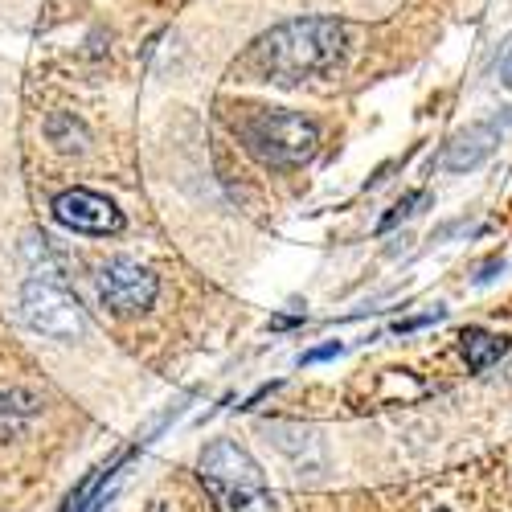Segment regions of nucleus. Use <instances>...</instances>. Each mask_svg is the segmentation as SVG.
Instances as JSON below:
<instances>
[{
	"instance_id": "nucleus-6",
	"label": "nucleus",
	"mask_w": 512,
	"mask_h": 512,
	"mask_svg": "<svg viewBox=\"0 0 512 512\" xmlns=\"http://www.w3.org/2000/svg\"><path fill=\"white\" fill-rule=\"evenodd\" d=\"M54 218L74 234H119L123 213L115 201L91 189H66L54 197Z\"/></svg>"
},
{
	"instance_id": "nucleus-4",
	"label": "nucleus",
	"mask_w": 512,
	"mask_h": 512,
	"mask_svg": "<svg viewBox=\"0 0 512 512\" xmlns=\"http://www.w3.org/2000/svg\"><path fill=\"white\" fill-rule=\"evenodd\" d=\"M21 308L33 332L50 336V340H78L87 332V316L74 295L50 279H29L21 291Z\"/></svg>"
},
{
	"instance_id": "nucleus-15",
	"label": "nucleus",
	"mask_w": 512,
	"mask_h": 512,
	"mask_svg": "<svg viewBox=\"0 0 512 512\" xmlns=\"http://www.w3.org/2000/svg\"><path fill=\"white\" fill-rule=\"evenodd\" d=\"M148 512H168V508H164V504H152V508H148Z\"/></svg>"
},
{
	"instance_id": "nucleus-16",
	"label": "nucleus",
	"mask_w": 512,
	"mask_h": 512,
	"mask_svg": "<svg viewBox=\"0 0 512 512\" xmlns=\"http://www.w3.org/2000/svg\"><path fill=\"white\" fill-rule=\"evenodd\" d=\"M439 512H447V508H439Z\"/></svg>"
},
{
	"instance_id": "nucleus-14",
	"label": "nucleus",
	"mask_w": 512,
	"mask_h": 512,
	"mask_svg": "<svg viewBox=\"0 0 512 512\" xmlns=\"http://www.w3.org/2000/svg\"><path fill=\"white\" fill-rule=\"evenodd\" d=\"M500 82H504V87H512V54L500 62Z\"/></svg>"
},
{
	"instance_id": "nucleus-1",
	"label": "nucleus",
	"mask_w": 512,
	"mask_h": 512,
	"mask_svg": "<svg viewBox=\"0 0 512 512\" xmlns=\"http://www.w3.org/2000/svg\"><path fill=\"white\" fill-rule=\"evenodd\" d=\"M349 46V25L336 17H295L275 25L250 46L242 58V70L263 82H300L312 74H324L340 62Z\"/></svg>"
},
{
	"instance_id": "nucleus-11",
	"label": "nucleus",
	"mask_w": 512,
	"mask_h": 512,
	"mask_svg": "<svg viewBox=\"0 0 512 512\" xmlns=\"http://www.w3.org/2000/svg\"><path fill=\"white\" fill-rule=\"evenodd\" d=\"M426 201H431V193H426V189H418V193H410V197H402L390 213H386V218H381V234H386V230H394L398 222H406V218H414V213H418V205H426Z\"/></svg>"
},
{
	"instance_id": "nucleus-8",
	"label": "nucleus",
	"mask_w": 512,
	"mask_h": 512,
	"mask_svg": "<svg viewBox=\"0 0 512 512\" xmlns=\"http://www.w3.org/2000/svg\"><path fill=\"white\" fill-rule=\"evenodd\" d=\"M459 349H463L467 369L484 373L488 365H496V361L512 349V340H508V336H496V332H484V328H467V332L459 336Z\"/></svg>"
},
{
	"instance_id": "nucleus-3",
	"label": "nucleus",
	"mask_w": 512,
	"mask_h": 512,
	"mask_svg": "<svg viewBox=\"0 0 512 512\" xmlns=\"http://www.w3.org/2000/svg\"><path fill=\"white\" fill-rule=\"evenodd\" d=\"M242 140L271 168H300L320 148V127L295 111H259L242 123Z\"/></svg>"
},
{
	"instance_id": "nucleus-2",
	"label": "nucleus",
	"mask_w": 512,
	"mask_h": 512,
	"mask_svg": "<svg viewBox=\"0 0 512 512\" xmlns=\"http://www.w3.org/2000/svg\"><path fill=\"white\" fill-rule=\"evenodd\" d=\"M197 476L209 500L218 504V512H275V496L267 488L263 467L230 439H213L201 451Z\"/></svg>"
},
{
	"instance_id": "nucleus-5",
	"label": "nucleus",
	"mask_w": 512,
	"mask_h": 512,
	"mask_svg": "<svg viewBox=\"0 0 512 512\" xmlns=\"http://www.w3.org/2000/svg\"><path fill=\"white\" fill-rule=\"evenodd\" d=\"M156 275L132 259H111L99 267V300L115 312V316H136L148 312L156 304Z\"/></svg>"
},
{
	"instance_id": "nucleus-13",
	"label": "nucleus",
	"mask_w": 512,
	"mask_h": 512,
	"mask_svg": "<svg viewBox=\"0 0 512 512\" xmlns=\"http://www.w3.org/2000/svg\"><path fill=\"white\" fill-rule=\"evenodd\" d=\"M340 353V345L332 340V345H324V349H312V353H304V365H312V361H328V357H336Z\"/></svg>"
},
{
	"instance_id": "nucleus-9",
	"label": "nucleus",
	"mask_w": 512,
	"mask_h": 512,
	"mask_svg": "<svg viewBox=\"0 0 512 512\" xmlns=\"http://www.w3.org/2000/svg\"><path fill=\"white\" fill-rule=\"evenodd\" d=\"M41 410V398L33 390H21V386H0V435L17 431L21 422H29L33 414Z\"/></svg>"
},
{
	"instance_id": "nucleus-12",
	"label": "nucleus",
	"mask_w": 512,
	"mask_h": 512,
	"mask_svg": "<svg viewBox=\"0 0 512 512\" xmlns=\"http://www.w3.org/2000/svg\"><path fill=\"white\" fill-rule=\"evenodd\" d=\"M443 316H447L443 308H431L426 316H414V320H398V324H394V332H414V328H422V324H435V320H443Z\"/></svg>"
},
{
	"instance_id": "nucleus-7",
	"label": "nucleus",
	"mask_w": 512,
	"mask_h": 512,
	"mask_svg": "<svg viewBox=\"0 0 512 512\" xmlns=\"http://www.w3.org/2000/svg\"><path fill=\"white\" fill-rule=\"evenodd\" d=\"M512 127V107H504L500 115H492V119H484V123H472V127H463V132H455L451 136V144L443 148V168L447 173H472V168H480L492 152H496V144H500V136Z\"/></svg>"
},
{
	"instance_id": "nucleus-10",
	"label": "nucleus",
	"mask_w": 512,
	"mask_h": 512,
	"mask_svg": "<svg viewBox=\"0 0 512 512\" xmlns=\"http://www.w3.org/2000/svg\"><path fill=\"white\" fill-rule=\"evenodd\" d=\"M46 136H50V144L58 148V152H82L91 144V132L82 127L70 111H54L50 119H46Z\"/></svg>"
}]
</instances>
